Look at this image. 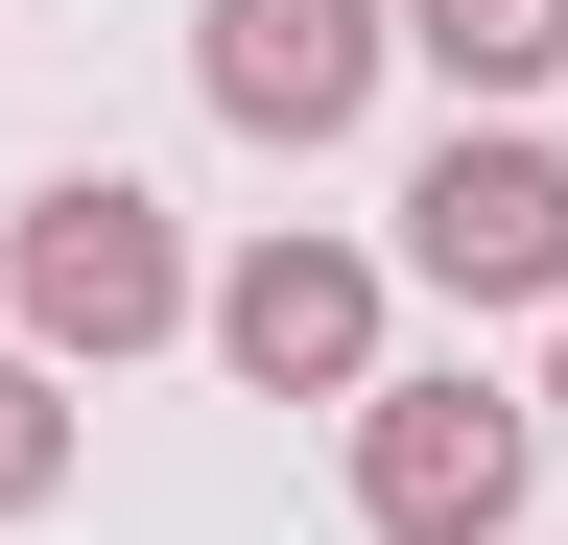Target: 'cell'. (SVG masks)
<instances>
[{
    "instance_id": "cell-2",
    "label": "cell",
    "mask_w": 568,
    "mask_h": 545,
    "mask_svg": "<svg viewBox=\"0 0 568 545\" xmlns=\"http://www.w3.org/2000/svg\"><path fill=\"white\" fill-rule=\"evenodd\" d=\"M521 474H545V403H497V380H379L355 403V522L379 545H497Z\"/></svg>"
},
{
    "instance_id": "cell-6",
    "label": "cell",
    "mask_w": 568,
    "mask_h": 545,
    "mask_svg": "<svg viewBox=\"0 0 568 545\" xmlns=\"http://www.w3.org/2000/svg\"><path fill=\"white\" fill-rule=\"evenodd\" d=\"M403 48H426L450 95H545V72H568V0H403Z\"/></svg>"
},
{
    "instance_id": "cell-1",
    "label": "cell",
    "mask_w": 568,
    "mask_h": 545,
    "mask_svg": "<svg viewBox=\"0 0 568 545\" xmlns=\"http://www.w3.org/2000/svg\"><path fill=\"white\" fill-rule=\"evenodd\" d=\"M0 309H24V356H48V380H119V356H166V332H190V238H166V190H119V166H48L24 214H0Z\"/></svg>"
},
{
    "instance_id": "cell-3",
    "label": "cell",
    "mask_w": 568,
    "mask_h": 545,
    "mask_svg": "<svg viewBox=\"0 0 568 545\" xmlns=\"http://www.w3.org/2000/svg\"><path fill=\"white\" fill-rule=\"evenodd\" d=\"M403 261L450 309H568V143H521V119H450L403 190Z\"/></svg>"
},
{
    "instance_id": "cell-5",
    "label": "cell",
    "mask_w": 568,
    "mask_h": 545,
    "mask_svg": "<svg viewBox=\"0 0 568 545\" xmlns=\"http://www.w3.org/2000/svg\"><path fill=\"white\" fill-rule=\"evenodd\" d=\"M190 72H213L237 143H355V95L403 72V0H213Z\"/></svg>"
},
{
    "instance_id": "cell-7",
    "label": "cell",
    "mask_w": 568,
    "mask_h": 545,
    "mask_svg": "<svg viewBox=\"0 0 568 545\" xmlns=\"http://www.w3.org/2000/svg\"><path fill=\"white\" fill-rule=\"evenodd\" d=\"M48 498H71V380L0 332V522H48Z\"/></svg>"
},
{
    "instance_id": "cell-4",
    "label": "cell",
    "mask_w": 568,
    "mask_h": 545,
    "mask_svg": "<svg viewBox=\"0 0 568 545\" xmlns=\"http://www.w3.org/2000/svg\"><path fill=\"white\" fill-rule=\"evenodd\" d=\"M190 332H213L261 403H379V261H355V238H237V261L190 285Z\"/></svg>"
},
{
    "instance_id": "cell-8",
    "label": "cell",
    "mask_w": 568,
    "mask_h": 545,
    "mask_svg": "<svg viewBox=\"0 0 568 545\" xmlns=\"http://www.w3.org/2000/svg\"><path fill=\"white\" fill-rule=\"evenodd\" d=\"M545 427H568V356H545Z\"/></svg>"
}]
</instances>
